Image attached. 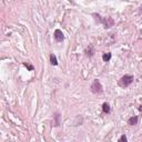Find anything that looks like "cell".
<instances>
[{"label": "cell", "mask_w": 142, "mask_h": 142, "mask_svg": "<svg viewBox=\"0 0 142 142\" xmlns=\"http://www.w3.org/2000/svg\"><path fill=\"white\" fill-rule=\"evenodd\" d=\"M132 82H133V76H130V74H125V76H123L120 80H119V84H120V87H122V88L129 87Z\"/></svg>", "instance_id": "6da1fadb"}, {"label": "cell", "mask_w": 142, "mask_h": 142, "mask_svg": "<svg viewBox=\"0 0 142 142\" xmlns=\"http://www.w3.org/2000/svg\"><path fill=\"white\" fill-rule=\"evenodd\" d=\"M91 91L93 92V93H95V95H100V93H102L103 88H102V86H101V83H100V81L99 80H95L93 82H92Z\"/></svg>", "instance_id": "7a4b0ae2"}, {"label": "cell", "mask_w": 142, "mask_h": 142, "mask_svg": "<svg viewBox=\"0 0 142 142\" xmlns=\"http://www.w3.org/2000/svg\"><path fill=\"white\" fill-rule=\"evenodd\" d=\"M55 38H56V40L58 41V42H61V41L65 39L63 33H62L61 30H59V29L56 30V31H55Z\"/></svg>", "instance_id": "3957f363"}, {"label": "cell", "mask_w": 142, "mask_h": 142, "mask_svg": "<svg viewBox=\"0 0 142 142\" xmlns=\"http://www.w3.org/2000/svg\"><path fill=\"white\" fill-rule=\"evenodd\" d=\"M93 53H95V50H93V47H92V46L87 48V50H86V56H87V57H92Z\"/></svg>", "instance_id": "277c9868"}, {"label": "cell", "mask_w": 142, "mask_h": 142, "mask_svg": "<svg viewBox=\"0 0 142 142\" xmlns=\"http://www.w3.org/2000/svg\"><path fill=\"white\" fill-rule=\"evenodd\" d=\"M113 25V20L111 18H107V20L104 21V28H111Z\"/></svg>", "instance_id": "5b68a950"}, {"label": "cell", "mask_w": 142, "mask_h": 142, "mask_svg": "<svg viewBox=\"0 0 142 142\" xmlns=\"http://www.w3.org/2000/svg\"><path fill=\"white\" fill-rule=\"evenodd\" d=\"M128 123L130 124V125H135V124L138 123V117H132V118H130V119L128 120Z\"/></svg>", "instance_id": "8992f818"}, {"label": "cell", "mask_w": 142, "mask_h": 142, "mask_svg": "<svg viewBox=\"0 0 142 142\" xmlns=\"http://www.w3.org/2000/svg\"><path fill=\"white\" fill-rule=\"evenodd\" d=\"M102 110H103V112H104V113H110V111H111V109H110V106L107 103V102L102 104Z\"/></svg>", "instance_id": "52a82bcc"}, {"label": "cell", "mask_w": 142, "mask_h": 142, "mask_svg": "<svg viewBox=\"0 0 142 142\" xmlns=\"http://www.w3.org/2000/svg\"><path fill=\"white\" fill-rule=\"evenodd\" d=\"M50 61H51V65H52V66H57V65H58L57 57H56L55 55H51L50 56Z\"/></svg>", "instance_id": "ba28073f"}, {"label": "cell", "mask_w": 142, "mask_h": 142, "mask_svg": "<svg viewBox=\"0 0 142 142\" xmlns=\"http://www.w3.org/2000/svg\"><path fill=\"white\" fill-rule=\"evenodd\" d=\"M110 59H111V53H109V52H108V53H104V55L102 56V60L104 62H108Z\"/></svg>", "instance_id": "9c48e42d"}, {"label": "cell", "mask_w": 142, "mask_h": 142, "mask_svg": "<svg viewBox=\"0 0 142 142\" xmlns=\"http://www.w3.org/2000/svg\"><path fill=\"white\" fill-rule=\"evenodd\" d=\"M125 142L127 141V137H125V135H122V137H121L120 139H119V142Z\"/></svg>", "instance_id": "30bf717a"}, {"label": "cell", "mask_w": 142, "mask_h": 142, "mask_svg": "<svg viewBox=\"0 0 142 142\" xmlns=\"http://www.w3.org/2000/svg\"><path fill=\"white\" fill-rule=\"evenodd\" d=\"M25 66L27 67V68H28V69H29V70H32V69H33V67H32V66H29L28 63H25Z\"/></svg>", "instance_id": "8fae6325"}, {"label": "cell", "mask_w": 142, "mask_h": 142, "mask_svg": "<svg viewBox=\"0 0 142 142\" xmlns=\"http://www.w3.org/2000/svg\"><path fill=\"white\" fill-rule=\"evenodd\" d=\"M139 110H140V111H141V112H142V106H140V108H139Z\"/></svg>", "instance_id": "7c38bea8"}]
</instances>
